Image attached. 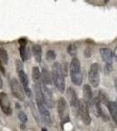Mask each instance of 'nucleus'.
Returning a JSON list of instances; mask_svg holds the SVG:
<instances>
[{
	"mask_svg": "<svg viewBox=\"0 0 117 131\" xmlns=\"http://www.w3.org/2000/svg\"><path fill=\"white\" fill-rule=\"evenodd\" d=\"M57 108H58V114L59 116V119L61 121L62 126L67 122H69V107L67 102L64 98H59L57 102Z\"/></svg>",
	"mask_w": 117,
	"mask_h": 131,
	"instance_id": "obj_4",
	"label": "nucleus"
},
{
	"mask_svg": "<svg viewBox=\"0 0 117 131\" xmlns=\"http://www.w3.org/2000/svg\"><path fill=\"white\" fill-rule=\"evenodd\" d=\"M94 107H95V113L97 115V116H103V111H102L101 108V102L100 100H99V98H95L94 99V104H93Z\"/></svg>",
	"mask_w": 117,
	"mask_h": 131,
	"instance_id": "obj_19",
	"label": "nucleus"
},
{
	"mask_svg": "<svg viewBox=\"0 0 117 131\" xmlns=\"http://www.w3.org/2000/svg\"><path fill=\"white\" fill-rule=\"evenodd\" d=\"M115 89H116V92H117V78H115Z\"/></svg>",
	"mask_w": 117,
	"mask_h": 131,
	"instance_id": "obj_28",
	"label": "nucleus"
},
{
	"mask_svg": "<svg viewBox=\"0 0 117 131\" xmlns=\"http://www.w3.org/2000/svg\"><path fill=\"white\" fill-rule=\"evenodd\" d=\"M89 105L85 100V99H81L79 100V109L78 113L80 114L81 120L86 125H89L91 123V116L89 114Z\"/></svg>",
	"mask_w": 117,
	"mask_h": 131,
	"instance_id": "obj_6",
	"label": "nucleus"
},
{
	"mask_svg": "<svg viewBox=\"0 0 117 131\" xmlns=\"http://www.w3.org/2000/svg\"><path fill=\"white\" fill-rule=\"evenodd\" d=\"M98 98H99V100H100V102L103 103L105 106H107V105H108V103L109 102V96H108V94H107L106 93L103 91V90H100V91H99V94H98Z\"/></svg>",
	"mask_w": 117,
	"mask_h": 131,
	"instance_id": "obj_20",
	"label": "nucleus"
},
{
	"mask_svg": "<svg viewBox=\"0 0 117 131\" xmlns=\"http://www.w3.org/2000/svg\"><path fill=\"white\" fill-rule=\"evenodd\" d=\"M57 54L56 52H55L54 50H48L47 52H46V59L49 61H52V60H54L56 59Z\"/></svg>",
	"mask_w": 117,
	"mask_h": 131,
	"instance_id": "obj_23",
	"label": "nucleus"
},
{
	"mask_svg": "<svg viewBox=\"0 0 117 131\" xmlns=\"http://www.w3.org/2000/svg\"><path fill=\"white\" fill-rule=\"evenodd\" d=\"M89 82L93 87H97L100 84V66L97 63H93L90 66L88 72Z\"/></svg>",
	"mask_w": 117,
	"mask_h": 131,
	"instance_id": "obj_7",
	"label": "nucleus"
},
{
	"mask_svg": "<svg viewBox=\"0 0 117 131\" xmlns=\"http://www.w3.org/2000/svg\"><path fill=\"white\" fill-rule=\"evenodd\" d=\"M67 99L69 100L70 106L72 107V108L75 110L77 113H78V109H79V99L77 94H76V91L72 87H67Z\"/></svg>",
	"mask_w": 117,
	"mask_h": 131,
	"instance_id": "obj_11",
	"label": "nucleus"
},
{
	"mask_svg": "<svg viewBox=\"0 0 117 131\" xmlns=\"http://www.w3.org/2000/svg\"><path fill=\"white\" fill-rule=\"evenodd\" d=\"M108 2H109V0H105V3H108Z\"/></svg>",
	"mask_w": 117,
	"mask_h": 131,
	"instance_id": "obj_31",
	"label": "nucleus"
},
{
	"mask_svg": "<svg viewBox=\"0 0 117 131\" xmlns=\"http://www.w3.org/2000/svg\"><path fill=\"white\" fill-rule=\"evenodd\" d=\"M41 81L43 83L46 84L47 86L52 85V75H51L49 70L47 69V67L46 66H43L42 68V72H41Z\"/></svg>",
	"mask_w": 117,
	"mask_h": 131,
	"instance_id": "obj_15",
	"label": "nucleus"
},
{
	"mask_svg": "<svg viewBox=\"0 0 117 131\" xmlns=\"http://www.w3.org/2000/svg\"><path fill=\"white\" fill-rule=\"evenodd\" d=\"M100 55H101L102 60L106 64L112 65L113 62V52L109 48H101L100 50Z\"/></svg>",
	"mask_w": 117,
	"mask_h": 131,
	"instance_id": "obj_13",
	"label": "nucleus"
},
{
	"mask_svg": "<svg viewBox=\"0 0 117 131\" xmlns=\"http://www.w3.org/2000/svg\"><path fill=\"white\" fill-rule=\"evenodd\" d=\"M10 88L12 93L13 96L17 98L20 101H24L25 98V92L24 88L20 85V83L17 81V79L12 78L10 81Z\"/></svg>",
	"mask_w": 117,
	"mask_h": 131,
	"instance_id": "obj_5",
	"label": "nucleus"
},
{
	"mask_svg": "<svg viewBox=\"0 0 117 131\" xmlns=\"http://www.w3.org/2000/svg\"><path fill=\"white\" fill-rule=\"evenodd\" d=\"M70 77L72 82L75 86H80L82 84L83 77L80 68V62L76 57H74L70 63Z\"/></svg>",
	"mask_w": 117,
	"mask_h": 131,
	"instance_id": "obj_3",
	"label": "nucleus"
},
{
	"mask_svg": "<svg viewBox=\"0 0 117 131\" xmlns=\"http://www.w3.org/2000/svg\"><path fill=\"white\" fill-rule=\"evenodd\" d=\"M42 90H43L44 103L48 108H53L55 107V100L52 90L47 87L46 84L42 82Z\"/></svg>",
	"mask_w": 117,
	"mask_h": 131,
	"instance_id": "obj_9",
	"label": "nucleus"
},
{
	"mask_svg": "<svg viewBox=\"0 0 117 131\" xmlns=\"http://www.w3.org/2000/svg\"><path fill=\"white\" fill-rule=\"evenodd\" d=\"M16 107H17V108H20V106L18 104H17V103H16Z\"/></svg>",
	"mask_w": 117,
	"mask_h": 131,
	"instance_id": "obj_30",
	"label": "nucleus"
},
{
	"mask_svg": "<svg viewBox=\"0 0 117 131\" xmlns=\"http://www.w3.org/2000/svg\"><path fill=\"white\" fill-rule=\"evenodd\" d=\"M92 53H93V49L90 46H87L84 51V56L86 58H90L92 56Z\"/></svg>",
	"mask_w": 117,
	"mask_h": 131,
	"instance_id": "obj_25",
	"label": "nucleus"
},
{
	"mask_svg": "<svg viewBox=\"0 0 117 131\" xmlns=\"http://www.w3.org/2000/svg\"><path fill=\"white\" fill-rule=\"evenodd\" d=\"M18 43H19V53L20 57H21L22 61L25 62V61L27 60L28 59V55H27V49H26V41L25 39H20L18 40Z\"/></svg>",
	"mask_w": 117,
	"mask_h": 131,
	"instance_id": "obj_14",
	"label": "nucleus"
},
{
	"mask_svg": "<svg viewBox=\"0 0 117 131\" xmlns=\"http://www.w3.org/2000/svg\"><path fill=\"white\" fill-rule=\"evenodd\" d=\"M0 60L2 61L4 65L8 64V60H9L8 53H7L6 50L3 47H0Z\"/></svg>",
	"mask_w": 117,
	"mask_h": 131,
	"instance_id": "obj_21",
	"label": "nucleus"
},
{
	"mask_svg": "<svg viewBox=\"0 0 117 131\" xmlns=\"http://www.w3.org/2000/svg\"><path fill=\"white\" fill-rule=\"evenodd\" d=\"M108 109H109L110 115L113 118L114 122L117 124V102L116 101H110L107 105Z\"/></svg>",
	"mask_w": 117,
	"mask_h": 131,
	"instance_id": "obj_16",
	"label": "nucleus"
},
{
	"mask_svg": "<svg viewBox=\"0 0 117 131\" xmlns=\"http://www.w3.org/2000/svg\"><path fill=\"white\" fill-rule=\"evenodd\" d=\"M3 62L1 60H0V72H1V74H3V75H5V68H4V65H3Z\"/></svg>",
	"mask_w": 117,
	"mask_h": 131,
	"instance_id": "obj_26",
	"label": "nucleus"
},
{
	"mask_svg": "<svg viewBox=\"0 0 117 131\" xmlns=\"http://www.w3.org/2000/svg\"><path fill=\"white\" fill-rule=\"evenodd\" d=\"M36 104H37L39 115H40V118L43 121V122H45L46 125H51L52 124V118H51V115L48 110V107L42 100H36Z\"/></svg>",
	"mask_w": 117,
	"mask_h": 131,
	"instance_id": "obj_8",
	"label": "nucleus"
},
{
	"mask_svg": "<svg viewBox=\"0 0 117 131\" xmlns=\"http://www.w3.org/2000/svg\"><path fill=\"white\" fill-rule=\"evenodd\" d=\"M15 64H16V70H17V75H18V78L20 80L22 87H23L25 92L26 96L28 98L32 99L33 98V93H32V91L30 89V87H29V79L24 70L23 61L19 60V59H17L15 61Z\"/></svg>",
	"mask_w": 117,
	"mask_h": 131,
	"instance_id": "obj_2",
	"label": "nucleus"
},
{
	"mask_svg": "<svg viewBox=\"0 0 117 131\" xmlns=\"http://www.w3.org/2000/svg\"><path fill=\"white\" fill-rule=\"evenodd\" d=\"M83 96H84L85 100L87 102L89 106H93L94 104V99L93 96V92H92L91 87L88 84L83 86Z\"/></svg>",
	"mask_w": 117,
	"mask_h": 131,
	"instance_id": "obj_12",
	"label": "nucleus"
},
{
	"mask_svg": "<svg viewBox=\"0 0 117 131\" xmlns=\"http://www.w3.org/2000/svg\"><path fill=\"white\" fill-rule=\"evenodd\" d=\"M67 52L71 55L72 57H75L76 54H77V46L76 44H70L69 46H67Z\"/></svg>",
	"mask_w": 117,
	"mask_h": 131,
	"instance_id": "obj_22",
	"label": "nucleus"
},
{
	"mask_svg": "<svg viewBox=\"0 0 117 131\" xmlns=\"http://www.w3.org/2000/svg\"><path fill=\"white\" fill-rule=\"evenodd\" d=\"M52 82H53V84H54L57 89L60 92V93H64L66 88L65 73L63 71L62 66L58 63V62H55L52 65Z\"/></svg>",
	"mask_w": 117,
	"mask_h": 131,
	"instance_id": "obj_1",
	"label": "nucleus"
},
{
	"mask_svg": "<svg viewBox=\"0 0 117 131\" xmlns=\"http://www.w3.org/2000/svg\"><path fill=\"white\" fill-rule=\"evenodd\" d=\"M33 56L35 58V60L38 63H41L42 60V47L39 45H33L32 47Z\"/></svg>",
	"mask_w": 117,
	"mask_h": 131,
	"instance_id": "obj_17",
	"label": "nucleus"
},
{
	"mask_svg": "<svg viewBox=\"0 0 117 131\" xmlns=\"http://www.w3.org/2000/svg\"><path fill=\"white\" fill-rule=\"evenodd\" d=\"M0 107L3 113L7 116H10L12 115V109L11 107V101L9 100V97L7 94L2 92L0 93Z\"/></svg>",
	"mask_w": 117,
	"mask_h": 131,
	"instance_id": "obj_10",
	"label": "nucleus"
},
{
	"mask_svg": "<svg viewBox=\"0 0 117 131\" xmlns=\"http://www.w3.org/2000/svg\"><path fill=\"white\" fill-rule=\"evenodd\" d=\"M20 128H21V129H25V123H22Z\"/></svg>",
	"mask_w": 117,
	"mask_h": 131,
	"instance_id": "obj_29",
	"label": "nucleus"
},
{
	"mask_svg": "<svg viewBox=\"0 0 117 131\" xmlns=\"http://www.w3.org/2000/svg\"><path fill=\"white\" fill-rule=\"evenodd\" d=\"M3 88V80H2V77L0 75V89Z\"/></svg>",
	"mask_w": 117,
	"mask_h": 131,
	"instance_id": "obj_27",
	"label": "nucleus"
},
{
	"mask_svg": "<svg viewBox=\"0 0 117 131\" xmlns=\"http://www.w3.org/2000/svg\"><path fill=\"white\" fill-rule=\"evenodd\" d=\"M17 117H18L20 122H21L22 123H25V124L26 122H27V121H28V117L26 115V114L23 111H20L19 113H18Z\"/></svg>",
	"mask_w": 117,
	"mask_h": 131,
	"instance_id": "obj_24",
	"label": "nucleus"
},
{
	"mask_svg": "<svg viewBox=\"0 0 117 131\" xmlns=\"http://www.w3.org/2000/svg\"><path fill=\"white\" fill-rule=\"evenodd\" d=\"M32 79L34 83L41 82V72L38 66H34L32 70Z\"/></svg>",
	"mask_w": 117,
	"mask_h": 131,
	"instance_id": "obj_18",
	"label": "nucleus"
}]
</instances>
